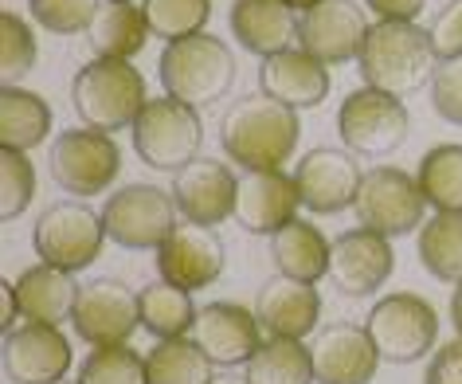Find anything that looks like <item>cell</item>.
I'll return each instance as SVG.
<instances>
[{
	"instance_id": "cell-1",
	"label": "cell",
	"mask_w": 462,
	"mask_h": 384,
	"mask_svg": "<svg viewBox=\"0 0 462 384\" xmlns=\"http://www.w3.org/2000/svg\"><path fill=\"white\" fill-rule=\"evenodd\" d=\"M298 134H302V122H298V110H291L286 102L271 98V95H247L239 102H231L224 122H219V142H224V154L251 169H279L291 161V154L298 149Z\"/></svg>"
},
{
	"instance_id": "cell-2",
	"label": "cell",
	"mask_w": 462,
	"mask_h": 384,
	"mask_svg": "<svg viewBox=\"0 0 462 384\" xmlns=\"http://www.w3.org/2000/svg\"><path fill=\"white\" fill-rule=\"evenodd\" d=\"M356 63H361L365 87L384 90L392 98H411L439 71L431 32L420 24H392V20H380V24L368 28V40L356 55Z\"/></svg>"
},
{
	"instance_id": "cell-3",
	"label": "cell",
	"mask_w": 462,
	"mask_h": 384,
	"mask_svg": "<svg viewBox=\"0 0 462 384\" xmlns=\"http://www.w3.org/2000/svg\"><path fill=\"white\" fill-rule=\"evenodd\" d=\"M145 79L130 60H90L71 83L79 122L102 134H118L145 110Z\"/></svg>"
},
{
	"instance_id": "cell-4",
	"label": "cell",
	"mask_w": 462,
	"mask_h": 384,
	"mask_svg": "<svg viewBox=\"0 0 462 384\" xmlns=\"http://www.w3.org/2000/svg\"><path fill=\"white\" fill-rule=\"evenodd\" d=\"M157 71L169 98L200 110L208 102H219L231 90V83H236V55H231L224 40L200 32L192 40L165 43Z\"/></svg>"
},
{
	"instance_id": "cell-5",
	"label": "cell",
	"mask_w": 462,
	"mask_h": 384,
	"mask_svg": "<svg viewBox=\"0 0 462 384\" xmlns=\"http://www.w3.org/2000/svg\"><path fill=\"white\" fill-rule=\"evenodd\" d=\"M130 130L137 157L157 173H180L200 157V142H204L200 114L169 95L149 98Z\"/></svg>"
},
{
	"instance_id": "cell-6",
	"label": "cell",
	"mask_w": 462,
	"mask_h": 384,
	"mask_svg": "<svg viewBox=\"0 0 462 384\" xmlns=\"http://www.w3.org/2000/svg\"><path fill=\"white\" fill-rule=\"evenodd\" d=\"M48 169H51V181L60 184L67 196H102L118 181L122 173V149L110 134L102 130H63L55 137L51 154H48Z\"/></svg>"
},
{
	"instance_id": "cell-7",
	"label": "cell",
	"mask_w": 462,
	"mask_h": 384,
	"mask_svg": "<svg viewBox=\"0 0 462 384\" xmlns=\"http://www.w3.org/2000/svg\"><path fill=\"white\" fill-rule=\"evenodd\" d=\"M102 239H106L102 212H95L87 201L51 204L48 212L36 220V231H32V243H36L40 259L48 267H60V271H71V275L98 259Z\"/></svg>"
},
{
	"instance_id": "cell-8",
	"label": "cell",
	"mask_w": 462,
	"mask_h": 384,
	"mask_svg": "<svg viewBox=\"0 0 462 384\" xmlns=\"http://www.w3.org/2000/svg\"><path fill=\"white\" fill-rule=\"evenodd\" d=\"M102 224H106V239L125 251L161 248L177 228V201L157 184H125L102 208Z\"/></svg>"
},
{
	"instance_id": "cell-9",
	"label": "cell",
	"mask_w": 462,
	"mask_h": 384,
	"mask_svg": "<svg viewBox=\"0 0 462 384\" xmlns=\"http://www.w3.org/2000/svg\"><path fill=\"white\" fill-rule=\"evenodd\" d=\"M368 337H373L380 361L411 365L423 353H431L439 337V314L420 295H388L368 310Z\"/></svg>"
},
{
	"instance_id": "cell-10",
	"label": "cell",
	"mask_w": 462,
	"mask_h": 384,
	"mask_svg": "<svg viewBox=\"0 0 462 384\" xmlns=\"http://www.w3.org/2000/svg\"><path fill=\"white\" fill-rule=\"evenodd\" d=\"M356 220L361 228L376 231V236H408V231L423 228L427 212V196L420 189V181L408 177L403 169L376 165L365 173L361 192H356Z\"/></svg>"
},
{
	"instance_id": "cell-11",
	"label": "cell",
	"mask_w": 462,
	"mask_h": 384,
	"mask_svg": "<svg viewBox=\"0 0 462 384\" xmlns=\"http://www.w3.org/2000/svg\"><path fill=\"white\" fill-rule=\"evenodd\" d=\"M337 134L349 154L388 157L408 137V107H403V98H392L384 90L361 87L345 95L337 110Z\"/></svg>"
},
{
	"instance_id": "cell-12",
	"label": "cell",
	"mask_w": 462,
	"mask_h": 384,
	"mask_svg": "<svg viewBox=\"0 0 462 384\" xmlns=\"http://www.w3.org/2000/svg\"><path fill=\"white\" fill-rule=\"evenodd\" d=\"M71 322L75 333L95 349L125 345L142 325V295H134L122 278H95L79 290Z\"/></svg>"
},
{
	"instance_id": "cell-13",
	"label": "cell",
	"mask_w": 462,
	"mask_h": 384,
	"mask_svg": "<svg viewBox=\"0 0 462 384\" xmlns=\"http://www.w3.org/2000/svg\"><path fill=\"white\" fill-rule=\"evenodd\" d=\"M361 181H365V173L356 165V157L345 154V149H333V145L310 149L294 169L298 196H302V204L318 216H333V212L353 208L356 192H361Z\"/></svg>"
},
{
	"instance_id": "cell-14",
	"label": "cell",
	"mask_w": 462,
	"mask_h": 384,
	"mask_svg": "<svg viewBox=\"0 0 462 384\" xmlns=\"http://www.w3.org/2000/svg\"><path fill=\"white\" fill-rule=\"evenodd\" d=\"M157 271L161 283L180 286V290H204L224 275V239L212 228L200 224H177L172 236L157 248Z\"/></svg>"
},
{
	"instance_id": "cell-15",
	"label": "cell",
	"mask_w": 462,
	"mask_h": 384,
	"mask_svg": "<svg viewBox=\"0 0 462 384\" xmlns=\"http://www.w3.org/2000/svg\"><path fill=\"white\" fill-rule=\"evenodd\" d=\"M71 369V342L60 325L20 322L5 333V372L16 384H60Z\"/></svg>"
},
{
	"instance_id": "cell-16",
	"label": "cell",
	"mask_w": 462,
	"mask_h": 384,
	"mask_svg": "<svg viewBox=\"0 0 462 384\" xmlns=\"http://www.w3.org/2000/svg\"><path fill=\"white\" fill-rule=\"evenodd\" d=\"M236 196H239V177L224 161H212V157H196L189 169H180L172 177L177 212L189 224H200V228H216L227 216H236Z\"/></svg>"
},
{
	"instance_id": "cell-17",
	"label": "cell",
	"mask_w": 462,
	"mask_h": 384,
	"mask_svg": "<svg viewBox=\"0 0 462 384\" xmlns=\"http://www.w3.org/2000/svg\"><path fill=\"white\" fill-rule=\"evenodd\" d=\"M368 40V20L356 0H326L298 20V48L321 63L356 60Z\"/></svg>"
},
{
	"instance_id": "cell-18",
	"label": "cell",
	"mask_w": 462,
	"mask_h": 384,
	"mask_svg": "<svg viewBox=\"0 0 462 384\" xmlns=\"http://www.w3.org/2000/svg\"><path fill=\"white\" fill-rule=\"evenodd\" d=\"M310 361H314L318 384H368L376 377L380 353L365 325L333 322L314 333L310 342Z\"/></svg>"
},
{
	"instance_id": "cell-19",
	"label": "cell",
	"mask_w": 462,
	"mask_h": 384,
	"mask_svg": "<svg viewBox=\"0 0 462 384\" xmlns=\"http://www.w3.org/2000/svg\"><path fill=\"white\" fill-rule=\"evenodd\" d=\"M259 330L263 325L255 318V310H244L239 302H208L196 314V325L189 337L212 357V365L236 369V365H247L259 353L263 345Z\"/></svg>"
},
{
	"instance_id": "cell-20",
	"label": "cell",
	"mask_w": 462,
	"mask_h": 384,
	"mask_svg": "<svg viewBox=\"0 0 462 384\" xmlns=\"http://www.w3.org/2000/svg\"><path fill=\"white\" fill-rule=\"evenodd\" d=\"M298 184L286 177L282 169H251L239 177V196H236V220L251 236H274L286 224L298 220Z\"/></svg>"
},
{
	"instance_id": "cell-21",
	"label": "cell",
	"mask_w": 462,
	"mask_h": 384,
	"mask_svg": "<svg viewBox=\"0 0 462 384\" xmlns=\"http://www.w3.org/2000/svg\"><path fill=\"white\" fill-rule=\"evenodd\" d=\"M392 259H396V255H392L388 236H376V231H368V228H353L333 243L329 278L337 283L341 295L365 298L388 283Z\"/></svg>"
},
{
	"instance_id": "cell-22",
	"label": "cell",
	"mask_w": 462,
	"mask_h": 384,
	"mask_svg": "<svg viewBox=\"0 0 462 384\" xmlns=\"http://www.w3.org/2000/svg\"><path fill=\"white\" fill-rule=\"evenodd\" d=\"M255 318H259L263 330H267V337H294V342H302L306 333L318 330L321 295L314 290V283L279 275L259 290Z\"/></svg>"
},
{
	"instance_id": "cell-23",
	"label": "cell",
	"mask_w": 462,
	"mask_h": 384,
	"mask_svg": "<svg viewBox=\"0 0 462 384\" xmlns=\"http://www.w3.org/2000/svg\"><path fill=\"white\" fill-rule=\"evenodd\" d=\"M259 87H263V95L286 102L291 110H310V107H318V102H326L329 71H326V63L314 60L310 52L291 48V52H279V55H271V60H263Z\"/></svg>"
},
{
	"instance_id": "cell-24",
	"label": "cell",
	"mask_w": 462,
	"mask_h": 384,
	"mask_svg": "<svg viewBox=\"0 0 462 384\" xmlns=\"http://www.w3.org/2000/svg\"><path fill=\"white\" fill-rule=\"evenodd\" d=\"M231 32L247 52L271 60V55L291 52V43H298V16L282 0H236Z\"/></svg>"
},
{
	"instance_id": "cell-25",
	"label": "cell",
	"mask_w": 462,
	"mask_h": 384,
	"mask_svg": "<svg viewBox=\"0 0 462 384\" xmlns=\"http://www.w3.org/2000/svg\"><path fill=\"white\" fill-rule=\"evenodd\" d=\"M13 286L20 302V322H43V325L71 322L79 290H83L71 278V271H60V267H48V263L28 267Z\"/></svg>"
},
{
	"instance_id": "cell-26",
	"label": "cell",
	"mask_w": 462,
	"mask_h": 384,
	"mask_svg": "<svg viewBox=\"0 0 462 384\" xmlns=\"http://www.w3.org/2000/svg\"><path fill=\"white\" fill-rule=\"evenodd\" d=\"M271 259L286 278H302V283H318L329 275L333 263V243L321 236L314 224L294 220L282 231L271 236Z\"/></svg>"
},
{
	"instance_id": "cell-27",
	"label": "cell",
	"mask_w": 462,
	"mask_h": 384,
	"mask_svg": "<svg viewBox=\"0 0 462 384\" xmlns=\"http://www.w3.org/2000/svg\"><path fill=\"white\" fill-rule=\"evenodd\" d=\"M149 36H153V32L145 24L142 5H122V0H106L87 32L98 60H134V55L145 48Z\"/></svg>"
},
{
	"instance_id": "cell-28",
	"label": "cell",
	"mask_w": 462,
	"mask_h": 384,
	"mask_svg": "<svg viewBox=\"0 0 462 384\" xmlns=\"http://www.w3.org/2000/svg\"><path fill=\"white\" fill-rule=\"evenodd\" d=\"M48 134H51V107L36 90H24V87L0 90V145L28 154Z\"/></svg>"
},
{
	"instance_id": "cell-29",
	"label": "cell",
	"mask_w": 462,
	"mask_h": 384,
	"mask_svg": "<svg viewBox=\"0 0 462 384\" xmlns=\"http://www.w3.org/2000/svg\"><path fill=\"white\" fill-rule=\"evenodd\" d=\"M420 263L439 283H462V212H435L420 228Z\"/></svg>"
},
{
	"instance_id": "cell-30",
	"label": "cell",
	"mask_w": 462,
	"mask_h": 384,
	"mask_svg": "<svg viewBox=\"0 0 462 384\" xmlns=\"http://www.w3.org/2000/svg\"><path fill=\"white\" fill-rule=\"evenodd\" d=\"M149 384H212V357L192 337L157 342L145 357Z\"/></svg>"
},
{
	"instance_id": "cell-31",
	"label": "cell",
	"mask_w": 462,
	"mask_h": 384,
	"mask_svg": "<svg viewBox=\"0 0 462 384\" xmlns=\"http://www.w3.org/2000/svg\"><path fill=\"white\" fill-rule=\"evenodd\" d=\"M251 384H314V361L310 349L294 337H267L259 353L247 361Z\"/></svg>"
},
{
	"instance_id": "cell-32",
	"label": "cell",
	"mask_w": 462,
	"mask_h": 384,
	"mask_svg": "<svg viewBox=\"0 0 462 384\" xmlns=\"http://www.w3.org/2000/svg\"><path fill=\"white\" fill-rule=\"evenodd\" d=\"M196 310L192 295L180 286L169 283H153L142 290V325L161 342H172V337H189L196 325Z\"/></svg>"
},
{
	"instance_id": "cell-33",
	"label": "cell",
	"mask_w": 462,
	"mask_h": 384,
	"mask_svg": "<svg viewBox=\"0 0 462 384\" xmlns=\"http://www.w3.org/2000/svg\"><path fill=\"white\" fill-rule=\"evenodd\" d=\"M415 181L435 212H462V145L447 142L427 149Z\"/></svg>"
},
{
	"instance_id": "cell-34",
	"label": "cell",
	"mask_w": 462,
	"mask_h": 384,
	"mask_svg": "<svg viewBox=\"0 0 462 384\" xmlns=\"http://www.w3.org/2000/svg\"><path fill=\"white\" fill-rule=\"evenodd\" d=\"M142 13L157 40L180 43L204 32L208 16H212V0H142Z\"/></svg>"
},
{
	"instance_id": "cell-35",
	"label": "cell",
	"mask_w": 462,
	"mask_h": 384,
	"mask_svg": "<svg viewBox=\"0 0 462 384\" xmlns=\"http://www.w3.org/2000/svg\"><path fill=\"white\" fill-rule=\"evenodd\" d=\"M79 384H149L145 357L134 353L130 345L95 349L79 369Z\"/></svg>"
},
{
	"instance_id": "cell-36",
	"label": "cell",
	"mask_w": 462,
	"mask_h": 384,
	"mask_svg": "<svg viewBox=\"0 0 462 384\" xmlns=\"http://www.w3.org/2000/svg\"><path fill=\"white\" fill-rule=\"evenodd\" d=\"M36 55V32L16 13H0V75H5V87H13L20 75L32 71Z\"/></svg>"
},
{
	"instance_id": "cell-37",
	"label": "cell",
	"mask_w": 462,
	"mask_h": 384,
	"mask_svg": "<svg viewBox=\"0 0 462 384\" xmlns=\"http://www.w3.org/2000/svg\"><path fill=\"white\" fill-rule=\"evenodd\" d=\"M36 196V169H32L28 154L20 149H5L0 154V216L16 220Z\"/></svg>"
},
{
	"instance_id": "cell-38",
	"label": "cell",
	"mask_w": 462,
	"mask_h": 384,
	"mask_svg": "<svg viewBox=\"0 0 462 384\" xmlns=\"http://www.w3.org/2000/svg\"><path fill=\"white\" fill-rule=\"evenodd\" d=\"M28 8L40 28L55 36H79V32H90L102 0H28Z\"/></svg>"
},
{
	"instance_id": "cell-39",
	"label": "cell",
	"mask_w": 462,
	"mask_h": 384,
	"mask_svg": "<svg viewBox=\"0 0 462 384\" xmlns=\"http://www.w3.org/2000/svg\"><path fill=\"white\" fill-rule=\"evenodd\" d=\"M431 102L439 118L462 126V55L450 63H439V71L431 79Z\"/></svg>"
},
{
	"instance_id": "cell-40",
	"label": "cell",
	"mask_w": 462,
	"mask_h": 384,
	"mask_svg": "<svg viewBox=\"0 0 462 384\" xmlns=\"http://www.w3.org/2000/svg\"><path fill=\"white\" fill-rule=\"evenodd\" d=\"M431 48L439 55V63H450L462 55V0H447V8H439V16L431 20Z\"/></svg>"
},
{
	"instance_id": "cell-41",
	"label": "cell",
	"mask_w": 462,
	"mask_h": 384,
	"mask_svg": "<svg viewBox=\"0 0 462 384\" xmlns=\"http://www.w3.org/2000/svg\"><path fill=\"white\" fill-rule=\"evenodd\" d=\"M423 384H462V337H458V342H447L431 357Z\"/></svg>"
},
{
	"instance_id": "cell-42",
	"label": "cell",
	"mask_w": 462,
	"mask_h": 384,
	"mask_svg": "<svg viewBox=\"0 0 462 384\" xmlns=\"http://www.w3.org/2000/svg\"><path fill=\"white\" fill-rule=\"evenodd\" d=\"M423 5L427 0H368V8H373L380 20H392V24H415Z\"/></svg>"
},
{
	"instance_id": "cell-43",
	"label": "cell",
	"mask_w": 462,
	"mask_h": 384,
	"mask_svg": "<svg viewBox=\"0 0 462 384\" xmlns=\"http://www.w3.org/2000/svg\"><path fill=\"white\" fill-rule=\"evenodd\" d=\"M0 290H5V295H0V298H5V310H0V330H16V322H20V302H16V286L13 283H5V286H0Z\"/></svg>"
},
{
	"instance_id": "cell-44",
	"label": "cell",
	"mask_w": 462,
	"mask_h": 384,
	"mask_svg": "<svg viewBox=\"0 0 462 384\" xmlns=\"http://www.w3.org/2000/svg\"><path fill=\"white\" fill-rule=\"evenodd\" d=\"M450 322H455V330H458V337H462V283H458V290H455V298H450Z\"/></svg>"
},
{
	"instance_id": "cell-45",
	"label": "cell",
	"mask_w": 462,
	"mask_h": 384,
	"mask_svg": "<svg viewBox=\"0 0 462 384\" xmlns=\"http://www.w3.org/2000/svg\"><path fill=\"white\" fill-rule=\"evenodd\" d=\"M286 8H294V13H310V8H318V5H326V0H282Z\"/></svg>"
},
{
	"instance_id": "cell-46",
	"label": "cell",
	"mask_w": 462,
	"mask_h": 384,
	"mask_svg": "<svg viewBox=\"0 0 462 384\" xmlns=\"http://www.w3.org/2000/svg\"><path fill=\"white\" fill-rule=\"evenodd\" d=\"M212 384H251L247 377H236V372H219V377H212Z\"/></svg>"
},
{
	"instance_id": "cell-47",
	"label": "cell",
	"mask_w": 462,
	"mask_h": 384,
	"mask_svg": "<svg viewBox=\"0 0 462 384\" xmlns=\"http://www.w3.org/2000/svg\"><path fill=\"white\" fill-rule=\"evenodd\" d=\"M122 5H134V0H122Z\"/></svg>"
},
{
	"instance_id": "cell-48",
	"label": "cell",
	"mask_w": 462,
	"mask_h": 384,
	"mask_svg": "<svg viewBox=\"0 0 462 384\" xmlns=\"http://www.w3.org/2000/svg\"><path fill=\"white\" fill-rule=\"evenodd\" d=\"M60 384H67V380H60Z\"/></svg>"
}]
</instances>
